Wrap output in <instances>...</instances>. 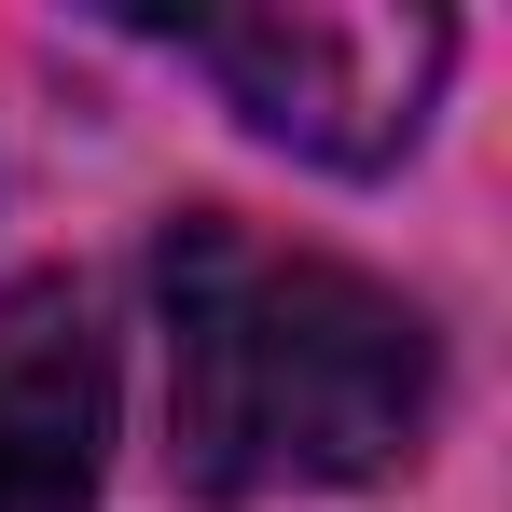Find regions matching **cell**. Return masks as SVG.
I'll list each match as a JSON object with an SVG mask.
<instances>
[{"label":"cell","instance_id":"1","mask_svg":"<svg viewBox=\"0 0 512 512\" xmlns=\"http://www.w3.org/2000/svg\"><path fill=\"white\" fill-rule=\"evenodd\" d=\"M167 305V443L208 499L360 485L429 429V319L333 250H263L194 208L153 250Z\"/></svg>","mask_w":512,"mask_h":512},{"label":"cell","instance_id":"2","mask_svg":"<svg viewBox=\"0 0 512 512\" xmlns=\"http://www.w3.org/2000/svg\"><path fill=\"white\" fill-rule=\"evenodd\" d=\"M180 56L263 139H291L319 167H402L457 70V28L443 14H222V28H180Z\"/></svg>","mask_w":512,"mask_h":512},{"label":"cell","instance_id":"3","mask_svg":"<svg viewBox=\"0 0 512 512\" xmlns=\"http://www.w3.org/2000/svg\"><path fill=\"white\" fill-rule=\"evenodd\" d=\"M111 471V346L70 277L0 291V512H97Z\"/></svg>","mask_w":512,"mask_h":512}]
</instances>
